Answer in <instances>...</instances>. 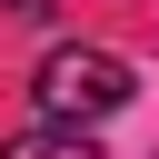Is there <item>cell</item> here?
Here are the masks:
<instances>
[{
    "label": "cell",
    "instance_id": "6da1fadb",
    "mask_svg": "<svg viewBox=\"0 0 159 159\" xmlns=\"http://www.w3.org/2000/svg\"><path fill=\"white\" fill-rule=\"evenodd\" d=\"M30 99H40V119H50V129H89V119L129 109V99H139V80H129V60H119V50H50V60H40V80H30Z\"/></svg>",
    "mask_w": 159,
    "mask_h": 159
},
{
    "label": "cell",
    "instance_id": "7a4b0ae2",
    "mask_svg": "<svg viewBox=\"0 0 159 159\" xmlns=\"http://www.w3.org/2000/svg\"><path fill=\"white\" fill-rule=\"evenodd\" d=\"M0 159H99V139H89V129H50V119H40V129H20Z\"/></svg>",
    "mask_w": 159,
    "mask_h": 159
},
{
    "label": "cell",
    "instance_id": "3957f363",
    "mask_svg": "<svg viewBox=\"0 0 159 159\" xmlns=\"http://www.w3.org/2000/svg\"><path fill=\"white\" fill-rule=\"evenodd\" d=\"M0 10H10V20H50L60 0H0Z\"/></svg>",
    "mask_w": 159,
    "mask_h": 159
}]
</instances>
